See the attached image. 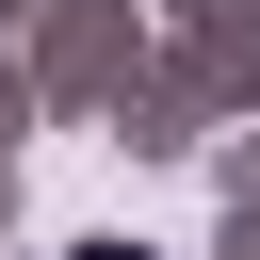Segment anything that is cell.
Masks as SVG:
<instances>
[{
	"label": "cell",
	"mask_w": 260,
	"mask_h": 260,
	"mask_svg": "<svg viewBox=\"0 0 260 260\" xmlns=\"http://www.w3.org/2000/svg\"><path fill=\"white\" fill-rule=\"evenodd\" d=\"M81 260H146V244H81Z\"/></svg>",
	"instance_id": "1"
}]
</instances>
